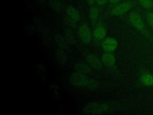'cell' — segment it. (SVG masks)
Wrapping results in <instances>:
<instances>
[{
	"label": "cell",
	"instance_id": "28",
	"mask_svg": "<svg viewBox=\"0 0 153 115\" xmlns=\"http://www.w3.org/2000/svg\"><path fill=\"white\" fill-rule=\"evenodd\" d=\"M39 4H44L47 0H36Z\"/></svg>",
	"mask_w": 153,
	"mask_h": 115
},
{
	"label": "cell",
	"instance_id": "8",
	"mask_svg": "<svg viewBox=\"0 0 153 115\" xmlns=\"http://www.w3.org/2000/svg\"><path fill=\"white\" fill-rule=\"evenodd\" d=\"M85 60L88 65L92 68L99 69L102 68V65L100 59L93 54H88L85 56Z\"/></svg>",
	"mask_w": 153,
	"mask_h": 115
},
{
	"label": "cell",
	"instance_id": "6",
	"mask_svg": "<svg viewBox=\"0 0 153 115\" xmlns=\"http://www.w3.org/2000/svg\"><path fill=\"white\" fill-rule=\"evenodd\" d=\"M78 33L81 41L85 44H88L91 39V32L89 28L84 25H81L78 30Z\"/></svg>",
	"mask_w": 153,
	"mask_h": 115
},
{
	"label": "cell",
	"instance_id": "2",
	"mask_svg": "<svg viewBox=\"0 0 153 115\" xmlns=\"http://www.w3.org/2000/svg\"><path fill=\"white\" fill-rule=\"evenodd\" d=\"M109 110V106L106 104L98 102H91L85 104L82 112L86 114H102L106 113Z\"/></svg>",
	"mask_w": 153,
	"mask_h": 115
},
{
	"label": "cell",
	"instance_id": "12",
	"mask_svg": "<svg viewBox=\"0 0 153 115\" xmlns=\"http://www.w3.org/2000/svg\"><path fill=\"white\" fill-rule=\"evenodd\" d=\"M102 60L107 66H113L116 62L115 56L111 53H104L102 55Z\"/></svg>",
	"mask_w": 153,
	"mask_h": 115
},
{
	"label": "cell",
	"instance_id": "11",
	"mask_svg": "<svg viewBox=\"0 0 153 115\" xmlns=\"http://www.w3.org/2000/svg\"><path fill=\"white\" fill-rule=\"evenodd\" d=\"M54 38L56 43L63 49H69V44L67 42L65 37L59 33H56L54 35Z\"/></svg>",
	"mask_w": 153,
	"mask_h": 115
},
{
	"label": "cell",
	"instance_id": "22",
	"mask_svg": "<svg viewBox=\"0 0 153 115\" xmlns=\"http://www.w3.org/2000/svg\"><path fill=\"white\" fill-rule=\"evenodd\" d=\"M64 21L66 23V25H68V26L71 27V28H75L76 26V21L74 20V19H72V18H71L69 16H66L64 19Z\"/></svg>",
	"mask_w": 153,
	"mask_h": 115
},
{
	"label": "cell",
	"instance_id": "20",
	"mask_svg": "<svg viewBox=\"0 0 153 115\" xmlns=\"http://www.w3.org/2000/svg\"><path fill=\"white\" fill-rule=\"evenodd\" d=\"M33 21H34L36 28L37 29L38 32L41 34L45 26L44 24L43 21L38 17H35L34 19H33Z\"/></svg>",
	"mask_w": 153,
	"mask_h": 115
},
{
	"label": "cell",
	"instance_id": "5",
	"mask_svg": "<svg viewBox=\"0 0 153 115\" xmlns=\"http://www.w3.org/2000/svg\"><path fill=\"white\" fill-rule=\"evenodd\" d=\"M133 5L131 1H126L115 6L112 10V14L114 16H121L127 13Z\"/></svg>",
	"mask_w": 153,
	"mask_h": 115
},
{
	"label": "cell",
	"instance_id": "23",
	"mask_svg": "<svg viewBox=\"0 0 153 115\" xmlns=\"http://www.w3.org/2000/svg\"><path fill=\"white\" fill-rule=\"evenodd\" d=\"M146 20L148 25L153 29V10L148 11L146 13Z\"/></svg>",
	"mask_w": 153,
	"mask_h": 115
},
{
	"label": "cell",
	"instance_id": "21",
	"mask_svg": "<svg viewBox=\"0 0 153 115\" xmlns=\"http://www.w3.org/2000/svg\"><path fill=\"white\" fill-rule=\"evenodd\" d=\"M99 16V10L96 7L91 8L89 12V17L91 20H95L97 19Z\"/></svg>",
	"mask_w": 153,
	"mask_h": 115
},
{
	"label": "cell",
	"instance_id": "9",
	"mask_svg": "<svg viewBox=\"0 0 153 115\" xmlns=\"http://www.w3.org/2000/svg\"><path fill=\"white\" fill-rule=\"evenodd\" d=\"M118 46V43L113 38H106L102 44V47L103 49L108 52H112L115 50Z\"/></svg>",
	"mask_w": 153,
	"mask_h": 115
},
{
	"label": "cell",
	"instance_id": "10",
	"mask_svg": "<svg viewBox=\"0 0 153 115\" xmlns=\"http://www.w3.org/2000/svg\"><path fill=\"white\" fill-rule=\"evenodd\" d=\"M74 69L76 72L84 74V75H90L92 73L91 68L90 66L84 63H77L75 65Z\"/></svg>",
	"mask_w": 153,
	"mask_h": 115
},
{
	"label": "cell",
	"instance_id": "18",
	"mask_svg": "<svg viewBox=\"0 0 153 115\" xmlns=\"http://www.w3.org/2000/svg\"><path fill=\"white\" fill-rule=\"evenodd\" d=\"M94 36L97 38V39H102L103 38L106 34V29L102 27V26H99L97 27L93 32Z\"/></svg>",
	"mask_w": 153,
	"mask_h": 115
},
{
	"label": "cell",
	"instance_id": "1",
	"mask_svg": "<svg viewBox=\"0 0 153 115\" xmlns=\"http://www.w3.org/2000/svg\"><path fill=\"white\" fill-rule=\"evenodd\" d=\"M128 20L131 25H133L136 29L140 32L141 34H142L147 38L153 41V36L146 29L145 22H143L140 14L138 12H131L128 16Z\"/></svg>",
	"mask_w": 153,
	"mask_h": 115
},
{
	"label": "cell",
	"instance_id": "3",
	"mask_svg": "<svg viewBox=\"0 0 153 115\" xmlns=\"http://www.w3.org/2000/svg\"><path fill=\"white\" fill-rule=\"evenodd\" d=\"M140 86L145 87H153V72L149 69H143L140 71L138 78Z\"/></svg>",
	"mask_w": 153,
	"mask_h": 115
},
{
	"label": "cell",
	"instance_id": "16",
	"mask_svg": "<svg viewBox=\"0 0 153 115\" xmlns=\"http://www.w3.org/2000/svg\"><path fill=\"white\" fill-rule=\"evenodd\" d=\"M48 6L56 13H60L62 11V5L60 0H48Z\"/></svg>",
	"mask_w": 153,
	"mask_h": 115
},
{
	"label": "cell",
	"instance_id": "13",
	"mask_svg": "<svg viewBox=\"0 0 153 115\" xmlns=\"http://www.w3.org/2000/svg\"><path fill=\"white\" fill-rule=\"evenodd\" d=\"M66 13L68 14V16H69L71 18L75 20L76 22L78 21L80 17L79 13L77 8H76L75 7H74L72 5H68L66 8Z\"/></svg>",
	"mask_w": 153,
	"mask_h": 115
},
{
	"label": "cell",
	"instance_id": "25",
	"mask_svg": "<svg viewBox=\"0 0 153 115\" xmlns=\"http://www.w3.org/2000/svg\"><path fill=\"white\" fill-rule=\"evenodd\" d=\"M96 2L97 3V4L100 5H103L106 3L108 0H96Z\"/></svg>",
	"mask_w": 153,
	"mask_h": 115
},
{
	"label": "cell",
	"instance_id": "17",
	"mask_svg": "<svg viewBox=\"0 0 153 115\" xmlns=\"http://www.w3.org/2000/svg\"><path fill=\"white\" fill-rule=\"evenodd\" d=\"M99 86V83L97 80L93 78H88L87 83L85 86V87L90 90V91H94L97 89Z\"/></svg>",
	"mask_w": 153,
	"mask_h": 115
},
{
	"label": "cell",
	"instance_id": "7",
	"mask_svg": "<svg viewBox=\"0 0 153 115\" xmlns=\"http://www.w3.org/2000/svg\"><path fill=\"white\" fill-rule=\"evenodd\" d=\"M54 57L56 62L61 66H64L66 64L68 58L66 53L63 49H57L54 51Z\"/></svg>",
	"mask_w": 153,
	"mask_h": 115
},
{
	"label": "cell",
	"instance_id": "4",
	"mask_svg": "<svg viewBox=\"0 0 153 115\" xmlns=\"http://www.w3.org/2000/svg\"><path fill=\"white\" fill-rule=\"evenodd\" d=\"M88 78L86 76V75L75 72L72 73L70 75L69 82L72 86L75 87H85Z\"/></svg>",
	"mask_w": 153,
	"mask_h": 115
},
{
	"label": "cell",
	"instance_id": "15",
	"mask_svg": "<svg viewBox=\"0 0 153 115\" xmlns=\"http://www.w3.org/2000/svg\"><path fill=\"white\" fill-rule=\"evenodd\" d=\"M64 37L69 45H74L75 43V38L74 32L70 28H66L63 30Z\"/></svg>",
	"mask_w": 153,
	"mask_h": 115
},
{
	"label": "cell",
	"instance_id": "14",
	"mask_svg": "<svg viewBox=\"0 0 153 115\" xmlns=\"http://www.w3.org/2000/svg\"><path fill=\"white\" fill-rule=\"evenodd\" d=\"M41 34L42 35V42L44 44L45 46H47L51 43L52 40V35L50 28L45 26Z\"/></svg>",
	"mask_w": 153,
	"mask_h": 115
},
{
	"label": "cell",
	"instance_id": "24",
	"mask_svg": "<svg viewBox=\"0 0 153 115\" xmlns=\"http://www.w3.org/2000/svg\"><path fill=\"white\" fill-rule=\"evenodd\" d=\"M35 28L30 23H27L25 26V31L28 35H32L35 32Z\"/></svg>",
	"mask_w": 153,
	"mask_h": 115
},
{
	"label": "cell",
	"instance_id": "19",
	"mask_svg": "<svg viewBox=\"0 0 153 115\" xmlns=\"http://www.w3.org/2000/svg\"><path fill=\"white\" fill-rule=\"evenodd\" d=\"M138 1L145 9L148 11L153 10V0H138Z\"/></svg>",
	"mask_w": 153,
	"mask_h": 115
},
{
	"label": "cell",
	"instance_id": "26",
	"mask_svg": "<svg viewBox=\"0 0 153 115\" xmlns=\"http://www.w3.org/2000/svg\"><path fill=\"white\" fill-rule=\"evenodd\" d=\"M87 3L88 4V5H93L94 4L95 0H87Z\"/></svg>",
	"mask_w": 153,
	"mask_h": 115
},
{
	"label": "cell",
	"instance_id": "27",
	"mask_svg": "<svg viewBox=\"0 0 153 115\" xmlns=\"http://www.w3.org/2000/svg\"><path fill=\"white\" fill-rule=\"evenodd\" d=\"M110 2L112 4H117V2H118L120 1V0H109Z\"/></svg>",
	"mask_w": 153,
	"mask_h": 115
}]
</instances>
